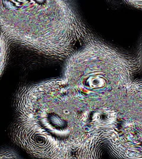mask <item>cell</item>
<instances>
[{"label": "cell", "mask_w": 142, "mask_h": 159, "mask_svg": "<svg viewBox=\"0 0 142 159\" xmlns=\"http://www.w3.org/2000/svg\"><path fill=\"white\" fill-rule=\"evenodd\" d=\"M2 61H3V50H2V41L0 39V71L2 66Z\"/></svg>", "instance_id": "cell-1"}]
</instances>
